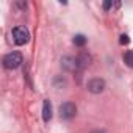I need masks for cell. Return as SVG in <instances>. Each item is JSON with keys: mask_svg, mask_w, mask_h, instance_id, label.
Instances as JSON below:
<instances>
[{"mask_svg": "<svg viewBox=\"0 0 133 133\" xmlns=\"http://www.w3.org/2000/svg\"><path fill=\"white\" fill-rule=\"evenodd\" d=\"M89 64H91V55H88L86 52H82L77 56V66H78V69H86Z\"/></svg>", "mask_w": 133, "mask_h": 133, "instance_id": "5b68a950", "label": "cell"}, {"mask_svg": "<svg viewBox=\"0 0 133 133\" xmlns=\"http://www.w3.org/2000/svg\"><path fill=\"white\" fill-rule=\"evenodd\" d=\"M128 42H130L128 35H121V36H119V44H121V45H127Z\"/></svg>", "mask_w": 133, "mask_h": 133, "instance_id": "9c48e42d", "label": "cell"}, {"mask_svg": "<svg viewBox=\"0 0 133 133\" xmlns=\"http://www.w3.org/2000/svg\"><path fill=\"white\" fill-rule=\"evenodd\" d=\"M111 5H113V2H110V0H107V2H103V10H110L111 8Z\"/></svg>", "mask_w": 133, "mask_h": 133, "instance_id": "30bf717a", "label": "cell"}, {"mask_svg": "<svg viewBox=\"0 0 133 133\" xmlns=\"http://www.w3.org/2000/svg\"><path fill=\"white\" fill-rule=\"evenodd\" d=\"M105 89V82L102 78H92L88 82V91H91L92 94H100Z\"/></svg>", "mask_w": 133, "mask_h": 133, "instance_id": "277c9868", "label": "cell"}, {"mask_svg": "<svg viewBox=\"0 0 133 133\" xmlns=\"http://www.w3.org/2000/svg\"><path fill=\"white\" fill-rule=\"evenodd\" d=\"M124 63L128 66V68H133V50L125 52V55H124Z\"/></svg>", "mask_w": 133, "mask_h": 133, "instance_id": "52a82bcc", "label": "cell"}, {"mask_svg": "<svg viewBox=\"0 0 133 133\" xmlns=\"http://www.w3.org/2000/svg\"><path fill=\"white\" fill-rule=\"evenodd\" d=\"M86 36H83V35H77L75 38H74V44L77 45V47H83L85 44H86Z\"/></svg>", "mask_w": 133, "mask_h": 133, "instance_id": "ba28073f", "label": "cell"}, {"mask_svg": "<svg viewBox=\"0 0 133 133\" xmlns=\"http://www.w3.org/2000/svg\"><path fill=\"white\" fill-rule=\"evenodd\" d=\"M92 133H105V131H103V130H94Z\"/></svg>", "mask_w": 133, "mask_h": 133, "instance_id": "8fae6325", "label": "cell"}, {"mask_svg": "<svg viewBox=\"0 0 133 133\" xmlns=\"http://www.w3.org/2000/svg\"><path fill=\"white\" fill-rule=\"evenodd\" d=\"M77 114V107L72 102H64L59 105V116L61 119H72Z\"/></svg>", "mask_w": 133, "mask_h": 133, "instance_id": "3957f363", "label": "cell"}, {"mask_svg": "<svg viewBox=\"0 0 133 133\" xmlns=\"http://www.w3.org/2000/svg\"><path fill=\"white\" fill-rule=\"evenodd\" d=\"M42 119H44V122H49L52 119V103H50V100H44V103H42Z\"/></svg>", "mask_w": 133, "mask_h": 133, "instance_id": "8992f818", "label": "cell"}, {"mask_svg": "<svg viewBox=\"0 0 133 133\" xmlns=\"http://www.w3.org/2000/svg\"><path fill=\"white\" fill-rule=\"evenodd\" d=\"M24 63V56L21 52H11L3 56V66L6 69H17Z\"/></svg>", "mask_w": 133, "mask_h": 133, "instance_id": "6da1fadb", "label": "cell"}, {"mask_svg": "<svg viewBox=\"0 0 133 133\" xmlns=\"http://www.w3.org/2000/svg\"><path fill=\"white\" fill-rule=\"evenodd\" d=\"M28 39H30V33H28V30L25 27L19 25V27L13 28V41H14V44L24 45V44L28 42Z\"/></svg>", "mask_w": 133, "mask_h": 133, "instance_id": "7a4b0ae2", "label": "cell"}]
</instances>
